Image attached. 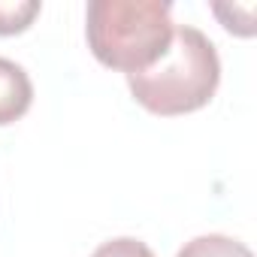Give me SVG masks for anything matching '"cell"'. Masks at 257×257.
<instances>
[{"label":"cell","mask_w":257,"mask_h":257,"mask_svg":"<svg viewBox=\"0 0 257 257\" xmlns=\"http://www.w3.org/2000/svg\"><path fill=\"white\" fill-rule=\"evenodd\" d=\"M167 0H91L85 13L88 49L103 67L127 76L155 67L173 43Z\"/></svg>","instance_id":"1"},{"label":"cell","mask_w":257,"mask_h":257,"mask_svg":"<svg viewBox=\"0 0 257 257\" xmlns=\"http://www.w3.org/2000/svg\"><path fill=\"white\" fill-rule=\"evenodd\" d=\"M218 82V49L203 31L191 25L173 31L167 55L155 67L127 76L134 100L155 115H188L203 109L215 97Z\"/></svg>","instance_id":"2"},{"label":"cell","mask_w":257,"mask_h":257,"mask_svg":"<svg viewBox=\"0 0 257 257\" xmlns=\"http://www.w3.org/2000/svg\"><path fill=\"white\" fill-rule=\"evenodd\" d=\"M34 100V85L25 67L10 58H0V127L16 124Z\"/></svg>","instance_id":"3"},{"label":"cell","mask_w":257,"mask_h":257,"mask_svg":"<svg viewBox=\"0 0 257 257\" xmlns=\"http://www.w3.org/2000/svg\"><path fill=\"white\" fill-rule=\"evenodd\" d=\"M176 257H254V254L239 239H230V236H221V233H209V236H197V239L185 242V248Z\"/></svg>","instance_id":"4"},{"label":"cell","mask_w":257,"mask_h":257,"mask_svg":"<svg viewBox=\"0 0 257 257\" xmlns=\"http://www.w3.org/2000/svg\"><path fill=\"white\" fill-rule=\"evenodd\" d=\"M40 16V0H4L0 4V37L25 34Z\"/></svg>","instance_id":"5"},{"label":"cell","mask_w":257,"mask_h":257,"mask_svg":"<svg viewBox=\"0 0 257 257\" xmlns=\"http://www.w3.org/2000/svg\"><path fill=\"white\" fill-rule=\"evenodd\" d=\"M91 257H155L152 248L140 239H131V236H121V239H109L103 242Z\"/></svg>","instance_id":"6"}]
</instances>
